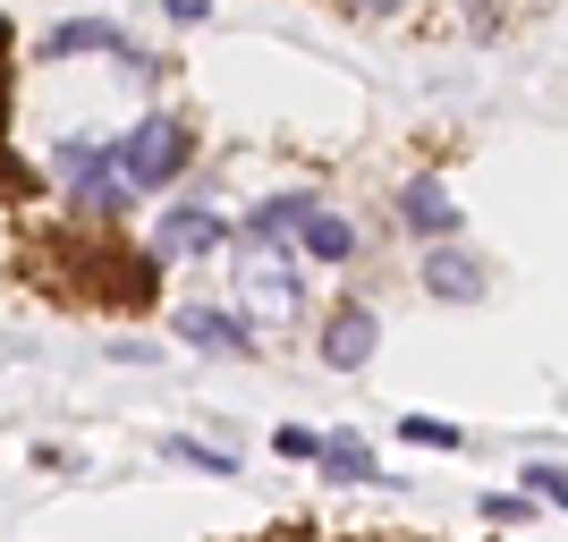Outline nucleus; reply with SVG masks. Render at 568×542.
I'll list each match as a JSON object with an SVG mask.
<instances>
[{"instance_id": "obj_10", "label": "nucleus", "mask_w": 568, "mask_h": 542, "mask_svg": "<svg viewBox=\"0 0 568 542\" xmlns=\"http://www.w3.org/2000/svg\"><path fill=\"white\" fill-rule=\"evenodd\" d=\"M77 51H111V60H128L136 76H153V60H136L111 18H69V25H51V34H43V60H77Z\"/></svg>"}, {"instance_id": "obj_2", "label": "nucleus", "mask_w": 568, "mask_h": 542, "mask_svg": "<svg viewBox=\"0 0 568 542\" xmlns=\"http://www.w3.org/2000/svg\"><path fill=\"white\" fill-rule=\"evenodd\" d=\"M111 153H119V170H128V187H136V195H162L170 178L195 162V136H187V119L153 111V119H136V127H128Z\"/></svg>"}, {"instance_id": "obj_14", "label": "nucleus", "mask_w": 568, "mask_h": 542, "mask_svg": "<svg viewBox=\"0 0 568 542\" xmlns=\"http://www.w3.org/2000/svg\"><path fill=\"white\" fill-rule=\"evenodd\" d=\"M399 441H407V449H442V458H450L467 432H458L450 416H399Z\"/></svg>"}, {"instance_id": "obj_8", "label": "nucleus", "mask_w": 568, "mask_h": 542, "mask_svg": "<svg viewBox=\"0 0 568 542\" xmlns=\"http://www.w3.org/2000/svg\"><path fill=\"white\" fill-rule=\"evenodd\" d=\"M170 330H179L187 348H204V356H255V323L237 306H204V297H195V306L170 314Z\"/></svg>"}, {"instance_id": "obj_17", "label": "nucleus", "mask_w": 568, "mask_h": 542, "mask_svg": "<svg viewBox=\"0 0 568 542\" xmlns=\"http://www.w3.org/2000/svg\"><path fill=\"white\" fill-rule=\"evenodd\" d=\"M535 509H544L535 492H484V500H475V518H484V525H526Z\"/></svg>"}, {"instance_id": "obj_16", "label": "nucleus", "mask_w": 568, "mask_h": 542, "mask_svg": "<svg viewBox=\"0 0 568 542\" xmlns=\"http://www.w3.org/2000/svg\"><path fill=\"white\" fill-rule=\"evenodd\" d=\"M272 458H288V467H323V432H314V425H281V432H272Z\"/></svg>"}, {"instance_id": "obj_18", "label": "nucleus", "mask_w": 568, "mask_h": 542, "mask_svg": "<svg viewBox=\"0 0 568 542\" xmlns=\"http://www.w3.org/2000/svg\"><path fill=\"white\" fill-rule=\"evenodd\" d=\"M348 9H365V18H399L407 0H348Z\"/></svg>"}, {"instance_id": "obj_3", "label": "nucleus", "mask_w": 568, "mask_h": 542, "mask_svg": "<svg viewBox=\"0 0 568 542\" xmlns=\"http://www.w3.org/2000/svg\"><path fill=\"white\" fill-rule=\"evenodd\" d=\"M51 162H60V178H69V204L77 213H94V221H119L128 213V170H119V153H102V144H85V136H60L51 144Z\"/></svg>"}, {"instance_id": "obj_12", "label": "nucleus", "mask_w": 568, "mask_h": 542, "mask_svg": "<svg viewBox=\"0 0 568 542\" xmlns=\"http://www.w3.org/2000/svg\"><path fill=\"white\" fill-rule=\"evenodd\" d=\"M297 255H306L314 272H339V263H356V221L323 204V213L306 221V237H297Z\"/></svg>"}, {"instance_id": "obj_11", "label": "nucleus", "mask_w": 568, "mask_h": 542, "mask_svg": "<svg viewBox=\"0 0 568 542\" xmlns=\"http://www.w3.org/2000/svg\"><path fill=\"white\" fill-rule=\"evenodd\" d=\"M314 213H323V195H314V187H281V195H263L255 213H246V229L272 237V246H297Z\"/></svg>"}, {"instance_id": "obj_9", "label": "nucleus", "mask_w": 568, "mask_h": 542, "mask_svg": "<svg viewBox=\"0 0 568 542\" xmlns=\"http://www.w3.org/2000/svg\"><path fill=\"white\" fill-rule=\"evenodd\" d=\"M323 474H332V483H374V492H407V474L382 467L365 432H323Z\"/></svg>"}, {"instance_id": "obj_6", "label": "nucleus", "mask_w": 568, "mask_h": 542, "mask_svg": "<svg viewBox=\"0 0 568 542\" xmlns=\"http://www.w3.org/2000/svg\"><path fill=\"white\" fill-rule=\"evenodd\" d=\"M390 221H399L416 246H442V237H458V195H450V178H407L399 187V204H390Z\"/></svg>"}, {"instance_id": "obj_5", "label": "nucleus", "mask_w": 568, "mask_h": 542, "mask_svg": "<svg viewBox=\"0 0 568 542\" xmlns=\"http://www.w3.org/2000/svg\"><path fill=\"white\" fill-rule=\"evenodd\" d=\"M416 280H425V297H442V306H484V297H493V272H484V255H475V246H458V237L425 246Z\"/></svg>"}, {"instance_id": "obj_7", "label": "nucleus", "mask_w": 568, "mask_h": 542, "mask_svg": "<svg viewBox=\"0 0 568 542\" xmlns=\"http://www.w3.org/2000/svg\"><path fill=\"white\" fill-rule=\"evenodd\" d=\"M221 246H230V221H221L213 204H170V213L153 221V255H162V263L221 255Z\"/></svg>"}, {"instance_id": "obj_15", "label": "nucleus", "mask_w": 568, "mask_h": 542, "mask_svg": "<svg viewBox=\"0 0 568 542\" xmlns=\"http://www.w3.org/2000/svg\"><path fill=\"white\" fill-rule=\"evenodd\" d=\"M518 492H535L544 509H568V467H551V458H535V467H518Z\"/></svg>"}, {"instance_id": "obj_13", "label": "nucleus", "mask_w": 568, "mask_h": 542, "mask_svg": "<svg viewBox=\"0 0 568 542\" xmlns=\"http://www.w3.org/2000/svg\"><path fill=\"white\" fill-rule=\"evenodd\" d=\"M162 458L170 467H195V474H213V483H237V458L213 441H195V432H162Z\"/></svg>"}, {"instance_id": "obj_4", "label": "nucleus", "mask_w": 568, "mask_h": 542, "mask_svg": "<svg viewBox=\"0 0 568 542\" xmlns=\"http://www.w3.org/2000/svg\"><path fill=\"white\" fill-rule=\"evenodd\" d=\"M374 348H382V314L365 306V297H339V306L314 323V365H323V374H365Z\"/></svg>"}, {"instance_id": "obj_1", "label": "nucleus", "mask_w": 568, "mask_h": 542, "mask_svg": "<svg viewBox=\"0 0 568 542\" xmlns=\"http://www.w3.org/2000/svg\"><path fill=\"white\" fill-rule=\"evenodd\" d=\"M230 288H237V314L255 330H297L306 323V255L297 246H272L255 229H230Z\"/></svg>"}]
</instances>
